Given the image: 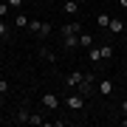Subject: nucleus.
<instances>
[{"instance_id":"obj_1","label":"nucleus","mask_w":127,"mask_h":127,"mask_svg":"<svg viewBox=\"0 0 127 127\" xmlns=\"http://www.w3.org/2000/svg\"><path fill=\"white\" fill-rule=\"evenodd\" d=\"M28 31H34L37 37H48L54 31V26H51L48 20H31V23H28Z\"/></svg>"},{"instance_id":"obj_2","label":"nucleus","mask_w":127,"mask_h":127,"mask_svg":"<svg viewBox=\"0 0 127 127\" xmlns=\"http://www.w3.org/2000/svg\"><path fill=\"white\" fill-rule=\"evenodd\" d=\"M76 91L82 93V96H91L93 91H96V73H85L82 76V82H79V88Z\"/></svg>"},{"instance_id":"obj_3","label":"nucleus","mask_w":127,"mask_h":127,"mask_svg":"<svg viewBox=\"0 0 127 127\" xmlns=\"http://www.w3.org/2000/svg\"><path fill=\"white\" fill-rule=\"evenodd\" d=\"M65 107L73 110V113H76V110H82V107H85V96H82L79 91H76V93H71V96H65Z\"/></svg>"},{"instance_id":"obj_4","label":"nucleus","mask_w":127,"mask_h":127,"mask_svg":"<svg viewBox=\"0 0 127 127\" xmlns=\"http://www.w3.org/2000/svg\"><path fill=\"white\" fill-rule=\"evenodd\" d=\"M40 102H42V110H59V96L57 93H42Z\"/></svg>"},{"instance_id":"obj_5","label":"nucleus","mask_w":127,"mask_h":127,"mask_svg":"<svg viewBox=\"0 0 127 127\" xmlns=\"http://www.w3.org/2000/svg\"><path fill=\"white\" fill-rule=\"evenodd\" d=\"M59 34H62V37H73V34H82V23H79V20H71V23L59 26Z\"/></svg>"},{"instance_id":"obj_6","label":"nucleus","mask_w":127,"mask_h":127,"mask_svg":"<svg viewBox=\"0 0 127 127\" xmlns=\"http://www.w3.org/2000/svg\"><path fill=\"white\" fill-rule=\"evenodd\" d=\"M28 119H31V110H28V107H17L14 116H11V122L14 124H28Z\"/></svg>"},{"instance_id":"obj_7","label":"nucleus","mask_w":127,"mask_h":127,"mask_svg":"<svg viewBox=\"0 0 127 127\" xmlns=\"http://www.w3.org/2000/svg\"><path fill=\"white\" fill-rule=\"evenodd\" d=\"M96 91H99L102 96H110V93L116 91V85H113L110 79H102V82H96Z\"/></svg>"},{"instance_id":"obj_8","label":"nucleus","mask_w":127,"mask_h":127,"mask_svg":"<svg viewBox=\"0 0 127 127\" xmlns=\"http://www.w3.org/2000/svg\"><path fill=\"white\" fill-rule=\"evenodd\" d=\"M82 76H85L82 71H71V73H68V79H65V85H68V88H79Z\"/></svg>"},{"instance_id":"obj_9","label":"nucleus","mask_w":127,"mask_h":127,"mask_svg":"<svg viewBox=\"0 0 127 127\" xmlns=\"http://www.w3.org/2000/svg\"><path fill=\"white\" fill-rule=\"evenodd\" d=\"M107 31H110V34H122V31H124V23H122L119 17H110V26H107Z\"/></svg>"},{"instance_id":"obj_10","label":"nucleus","mask_w":127,"mask_h":127,"mask_svg":"<svg viewBox=\"0 0 127 127\" xmlns=\"http://www.w3.org/2000/svg\"><path fill=\"white\" fill-rule=\"evenodd\" d=\"M79 48H85V51L93 48V34H85V31H82L79 34Z\"/></svg>"},{"instance_id":"obj_11","label":"nucleus","mask_w":127,"mask_h":127,"mask_svg":"<svg viewBox=\"0 0 127 127\" xmlns=\"http://www.w3.org/2000/svg\"><path fill=\"white\" fill-rule=\"evenodd\" d=\"M88 59H91V62H102V45L88 48Z\"/></svg>"},{"instance_id":"obj_12","label":"nucleus","mask_w":127,"mask_h":127,"mask_svg":"<svg viewBox=\"0 0 127 127\" xmlns=\"http://www.w3.org/2000/svg\"><path fill=\"white\" fill-rule=\"evenodd\" d=\"M0 40H6V42L11 40V28H9V23H6L3 17H0Z\"/></svg>"},{"instance_id":"obj_13","label":"nucleus","mask_w":127,"mask_h":127,"mask_svg":"<svg viewBox=\"0 0 127 127\" xmlns=\"http://www.w3.org/2000/svg\"><path fill=\"white\" fill-rule=\"evenodd\" d=\"M62 48H79V34H73V37H62Z\"/></svg>"},{"instance_id":"obj_14","label":"nucleus","mask_w":127,"mask_h":127,"mask_svg":"<svg viewBox=\"0 0 127 127\" xmlns=\"http://www.w3.org/2000/svg\"><path fill=\"white\" fill-rule=\"evenodd\" d=\"M62 9L68 11V14H76V11L82 9V3H76V0H65V3H62Z\"/></svg>"},{"instance_id":"obj_15","label":"nucleus","mask_w":127,"mask_h":127,"mask_svg":"<svg viewBox=\"0 0 127 127\" xmlns=\"http://www.w3.org/2000/svg\"><path fill=\"white\" fill-rule=\"evenodd\" d=\"M96 26L107 31V26H110V14H96Z\"/></svg>"},{"instance_id":"obj_16","label":"nucleus","mask_w":127,"mask_h":127,"mask_svg":"<svg viewBox=\"0 0 127 127\" xmlns=\"http://www.w3.org/2000/svg\"><path fill=\"white\" fill-rule=\"evenodd\" d=\"M28 23H31V20H28L26 14H17V17H14V28H28Z\"/></svg>"},{"instance_id":"obj_17","label":"nucleus","mask_w":127,"mask_h":127,"mask_svg":"<svg viewBox=\"0 0 127 127\" xmlns=\"http://www.w3.org/2000/svg\"><path fill=\"white\" fill-rule=\"evenodd\" d=\"M28 124H34V127L45 124V116H42V113H31V119H28Z\"/></svg>"},{"instance_id":"obj_18","label":"nucleus","mask_w":127,"mask_h":127,"mask_svg":"<svg viewBox=\"0 0 127 127\" xmlns=\"http://www.w3.org/2000/svg\"><path fill=\"white\" fill-rule=\"evenodd\" d=\"M40 59H45V62H54V51H51V48H40Z\"/></svg>"},{"instance_id":"obj_19","label":"nucleus","mask_w":127,"mask_h":127,"mask_svg":"<svg viewBox=\"0 0 127 127\" xmlns=\"http://www.w3.org/2000/svg\"><path fill=\"white\" fill-rule=\"evenodd\" d=\"M110 57H113V45H107V42H104V45H102V59L107 62Z\"/></svg>"},{"instance_id":"obj_20","label":"nucleus","mask_w":127,"mask_h":127,"mask_svg":"<svg viewBox=\"0 0 127 127\" xmlns=\"http://www.w3.org/2000/svg\"><path fill=\"white\" fill-rule=\"evenodd\" d=\"M9 9H11V6L6 3V0H0V17H6V14H9Z\"/></svg>"},{"instance_id":"obj_21","label":"nucleus","mask_w":127,"mask_h":127,"mask_svg":"<svg viewBox=\"0 0 127 127\" xmlns=\"http://www.w3.org/2000/svg\"><path fill=\"white\" fill-rule=\"evenodd\" d=\"M9 91H11V88H9V82H6V79H0V93H3V96H9Z\"/></svg>"},{"instance_id":"obj_22","label":"nucleus","mask_w":127,"mask_h":127,"mask_svg":"<svg viewBox=\"0 0 127 127\" xmlns=\"http://www.w3.org/2000/svg\"><path fill=\"white\" fill-rule=\"evenodd\" d=\"M6 3H9V6H23L26 0H6Z\"/></svg>"},{"instance_id":"obj_23","label":"nucleus","mask_w":127,"mask_h":127,"mask_svg":"<svg viewBox=\"0 0 127 127\" xmlns=\"http://www.w3.org/2000/svg\"><path fill=\"white\" fill-rule=\"evenodd\" d=\"M122 113H127V99H124V102H122Z\"/></svg>"},{"instance_id":"obj_24","label":"nucleus","mask_w":127,"mask_h":127,"mask_svg":"<svg viewBox=\"0 0 127 127\" xmlns=\"http://www.w3.org/2000/svg\"><path fill=\"white\" fill-rule=\"evenodd\" d=\"M119 6H122V9H127V0H119Z\"/></svg>"},{"instance_id":"obj_25","label":"nucleus","mask_w":127,"mask_h":127,"mask_svg":"<svg viewBox=\"0 0 127 127\" xmlns=\"http://www.w3.org/2000/svg\"><path fill=\"white\" fill-rule=\"evenodd\" d=\"M122 124H124V127H127V113H124V119H122Z\"/></svg>"},{"instance_id":"obj_26","label":"nucleus","mask_w":127,"mask_h":127,"mask_svg":"<svg viewBox=\"0 0 127 127\" xmlns=\"http://www.w3.org/2000/svg\"><path fill=\"white\" fill-rule=\"evenodd\" d=\"M3 99H6V96H3V93H0V104H3Z\"/></svg>"},{"instance_id":"obj_27","label":"nucleus","mask_w":127,"mask_h":127,"mask_svg":"<svg viewBox=\"0 0 127 127\" xmlns=\"http://www.w3.org/2000/svg\"><path fill=\"white\" fill-rule=\"evenodd\" d=\"M76 3H88V0H76Z\"/></svg>"},{"instance_id":"obj_28","label":"nucleus","mask_w":127,"mask_h":127,"mask_svg":"<svg viewBox=\"0 0 127 127\" xmlns=\"http://www.w3.org/2000/svg\"><path fill=\"white\" fill-rule=\"evenodd\" d=\"M26 3H31V0H26Z\"/></svg>"}]
</instances>
